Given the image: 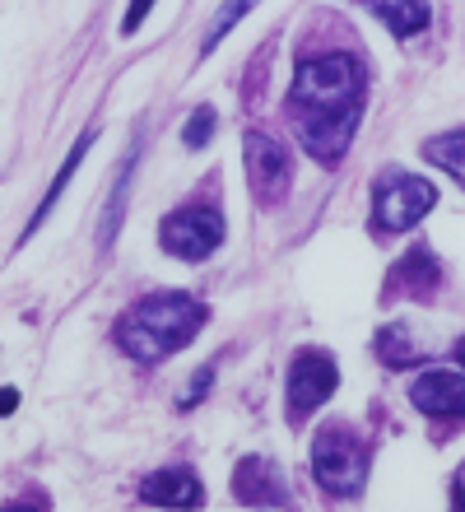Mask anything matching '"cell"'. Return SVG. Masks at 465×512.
Instances as JSON below:
<instances>
[{
  "label": "cell",
  "mask_w": 465,
  "mask_h": 512,
  "mask_svg": "<svg viewBox=\"0 0 465 512\" xmlns=\"http://www.w3.org/2000/svg\"><path fill=\"white\" fill-rule=\"evenodd\" d=\"M363 98H368V75L359 56L326 52L298 61L289 89V122L298 131V145L326 168L340 163L359 131Z\"/></svg>",
  "instance_id": "6da1fadb"
},
{
  "label": "cell",
  "mask_w": 465,
  "mask_h": 512,
  "mask_svg": "<svg viewBox=\"0 0 465 512\" xmlns=\"http://www.w3.org/2000/svg\"><path fill=\"white\" fill-rule=\"evenodd\" d=\"M205 326V303L191 294H154L140 298L117 322V345L140 364H159Z\"/></svg>",
  "instance_id": "7a4b0ae2"
},
{
  "label": "cell",
  "mask_w": 465,
  "mask_h": 512,
  "mask_svg": "<svg viewBox=\"0 0 465 512\" xmlns=\"http://www.w3.org/2000/svg\"><path fill=\"white\" fill-rule=\"evenodd\" d=\"M312 475H317L321 489H331L340 499H354L368 485V447L354 429L345 424H331V429L317 433L312 443Z\"/></svg>",
  "instance_id": "3957f363"
},
{
  "label": "cell",
  "mask_w": 465,
  "mask_h": 512,
  "mask_svg": "<svg viewBox=\"0 0 465 512\" xmlns=\"http://www.w3.org/2000/svg\"><path fill=\"white\" fill-rule=\"evenodd\" d=\"M433 205H438L433 182L410 177V173H391L382 187H377V196H372V224L382 233H405V229H414Z\"/></svg>",
  "instance_id": "277c9868"
},
{
  "label": "cell",
  "mask_w": 465,
  "mask_h": 512,
  "mask_svg": "<svg viewBox=\"0 0 465 512\" xmlns=\"http://www.w3.org/2000/svg\"><path fill=\"white\" fill-rule=\"evenodd\" d=\"M163 252H173L177 261H205V256L219 252L224 243V215L214 205H186V210H173L163 219L159 229Z\"/></svg>",
  "instance_id": "5b68a950"
},
{
  "label": "cell",
  "mask_w": 465,
  "mask_h": 512,
  "mask_svg": "<svg viewBox=\"0 0 465 512\" xmlns=\"http://www.w3.org/2000/svg\"><path fill=\"white\" fill-rule=\"evenodd\" d=\"M242 159H247V182H252L256 201L266 205H279L284 201V191H289L293 182V154L279 140H270V135L261 131H247V140H242Z\"/></svg>",
  "instance_id": "8992f818"
},
{
  "label": "cell",
  "mask_w": 465,
  "mask_h": 512,
  "mask_svg": "<svg viewBox=\"0 0 465 512\" xmlns=\"http://www.w3.org/2000/svg\"><path fill=\"white\" fill-rule=\"evenodd\" d=\"M340 387V368L326 350H298L289 364V415L303 419L317 405H326Z\"/></svg>",
  "instance_id": "52a82bcc"
},
{
  "label": "cell",
  "mask_w": 465,
  "mask_h": 512,
  "mask_svg": "<svg viewBox=\"0 0 465 512\" xmlns=\"http://www.w3.org/2000/svg\"><path fill=\"white\" fill-rule=\"evenodd\" d=\"M410 405L433 419H465V373L428 368L410 382Z\"/></svg>",
  "instance_id": "ba28073f"
},
{
  "label": "cell",
  "mask_w": 465,
  "mask_h": 512,
  "mask_svg": "<svg viewBox=\"0 0 465 512\" xmlns=\"http://www.w3.org/2000/svg\"><path fill=\"white\" fill-rule=\"evenodd\" d=\"M140 499L154 503V508L186 512V508H200V503H205V489H200L196 471H186V466H168V471H154L145 485H140Z\"/></svg>",
  "instance_id": "9c48e42d"
},
{
  "label": "cell",
  "mask_w": 465,
  "mask_h": 512,
  "mask_svg": "<svg viewBox=\"0 0 465 512\" xmlns=\"http://www.w3.org/2000/svg\"><path fill=\"white\" fill-rule=\"evenodd\" d=\"M233 489H238L242 503H289V485H284L275 461H266V457L242 461L238 475H233Z\"/></svg>",
  "instance_id": "30bf717a"
},
{
  "label": "cell",
  "mask_w": 465,
  "mask_h": 512,
  "mask_svg": "<svg viewBox=\"0 0 465 512\" xmlns=\"http://www.w3.org/2000/svg\"><path fill=\"white\" fill-rule=\"evenodd\" d=\"M93 140H98V131H84L80 140H75V149H70V154H66V163L56 168L52 187H47V196H42V205H38V210H33V219H28V229H24V238H19V243H28V238H33V233H38L42 224H47V215H52V205L61 201V191H66V182H70V177L80 173V163H84V154H89V149H93Z\"/></svg>",
  "instance_id": "8fae6325"
},
{
  "label": "cell",
  "mask_w": 465,
  "mask_h": 512,
  "mask_svg": "<svg viewBox=\"0 0 465 512\" xmlns=\"http://www.w3.org/2000/svg\"><path fill=\"white\" fill-rule=\"evenodd\" d=\"M368 10L391 28V38H414L428 28V5L424 0H368Z\"/></svg>",
  "instance_id": "7c38bea8"
},
{
  "label": "cell",
  "mask_w": 465,
  "mask_h": 512,
  "mask_svg": "<svg viewBox=\"0 0 465 512\" xmlns=\"http://www.w3.org/2000/svg\"><path fill=\"white\" fill-rule=\"evenodd\" d=\"M396 275H400V284H405L410 294L428 298L433 289H438V280H442V266H438V256L428 252V247H414L410 256H400Z\"/></svg>",
  "instance_id": "4fadbf2b"
},
{
  "label": "cell",
  "mask_w": 465,
  "mask_h": 512,
  "mask_svg": "<svg viewBox=\"0 0 465 512\" xmlns=\"http://www.w3.org/2000/svg\"><path fill=\"white\" fill-rule=\"evenodd\" d=\"M377 359L386 368H410L424 359V345L410 336V326H382L377 331Z\"/></svg>",
  "instance_id": "5bb4252c"
},
{
  "label": "cell",
  "mask_w": 465,
  "mask_h": 512,
  "mask_svg": "<svg viewBox=\"0 0 465 512\" xmlns=\"http://www.w3.org/2000/svg\"><path fill=\"white\" fill-rule=\"evenodd\" d=\"M424 159L447 168V177H456L465 187V126H456V131H447V135H433L424 145Z\"/></svg>",
  "instance_id": "9a60e30c"
},
{
  "label": "cell",
  "mask_w": 465,
  "mask_h": 512,
  "mask_svg": "<svg viewBox=\"0 0 465 512\" xmlns=\"http://www.w3.org/2000/svg\"><path fill=\"white\" fill-rule=\"evenodd\" d=\"M256 0H224V10L214 14L210 19V28H205V42H200V56H210L214 47H219V42L228 38V33H233V28L242 24V19H247V10H252Z\"/></svg>",
  "instance_id": "2e32d148"
},
{
  "label": "cell",
  "mask_w": 465,
  "mask_h": 512,
  "mask_svg": "<svg viewBox=\"0 0 465 512\" xmlns=\"http://www.w3.org/2000/svg\"><path fill=\"white\" fill-rule=\"evenodd\" d=\"M210 135H214V108L205 103V108L191 112V122H186L182 140H186V149H205V145H210Z\"/></svg>",
  "instance_id": "e0dca14e"
},
{
  "label": "cell",
  "mask_w": 465,
  "mask_h": 512,
  "mask_svg": "<svg viewBox=\"0 0 465 512\" xmlns=\"http://www.w3.org/2000/svg\"><path fill=\"white\" fill-rule=\"evenodd\" d=\"M149 10H154V0H131V10H126V19H121V38H131L135 28L145 24Z\"/></svg>",
  "instance_id": "ac0fdd59"
},
{
  "label": "cell",
  "mask_w": 465,
  "mask_h": 512,
  "mask_svg": "<svg viewBox=\"0 0 465 512\" xmlns=\"http://www.w3.org/2000/svg\"><path fill=\"white\" fill-rule=\"evenodd\" d=\"M210 378H214V368H200V373H196V387H191V391H186V396H182V405H196L200 396L210 391Z\"/></svg>",
  "instance_id": "d6986e66"
},
{
  "label": "cell",
  "mask_w": 465,
  "mask_h": 512,
  "mask_svg": "<svg viewBox=\"0 0 465 512\" xmlns=\"http://www.w3.org/2000/svg\"><path fill=\"white\" fill-rule=\"evenodd\" d=\"M452 503H456V512H465V466L456 471V480H452Z\"/></svg>",
  "instance_id": "ffe728a7"
},
{
  "label": "cell",
  "mask_w": 465,
  "mask_h": 512,
  "mask_svg": "<svg viewBox=\"0 0 465 512\" xmlns=\"http://www.w3.org/2000/svg\"><path fill=\"white\" fill-rule=\"evenodd\" d=\"M14 405H19V391H14V387H5V391H0V415H10Z\"/></svg>",
  "instance_id": "44dd1931"
},
{
  "label": "cell",
  "mask_w": 465,
  "mask_h": 512,
  "mask_svg": "<svg viewBox=\"0 0 465 512\" xmlns=\"http://www.w3.org/2000/svg\"><path fill=\"white\" fill-rule=\"evenodd\" d=\"M0 512H38L33 503H10V508H0Z\"/></svg>",
  "instance_id": "7402d4cb"
},
{
  "label": "cell",
  "mask_w": 465,
  "mask_h": 512,
  "mask_svg": "<svg viewBox=\"0 0 465 512\" xmlns=\"http://www.w3.org/2000/svg\"><path fill=\"white\" fill-rule=\"evenodd\" d=\"M456 359H461V368H465V340H461V345H456Z\"/></svg>",
  "instance_id": "603a6c76"
}]
</instances>
